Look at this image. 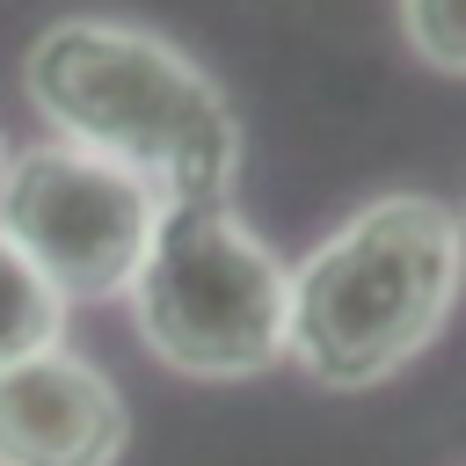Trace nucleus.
I'll return each instance as SVG.
<instances>
[{
	"label": "nucleus",
	"instance_id": "f257e3e1",
	"mask_svg": "<svg viewBox=\"0 0 466 466\" xmlns=\"http://www.w3.org/2000/svg\"><path fill=\"white\" fill-rule=\"evenodd\" d=\"M22 87L66 131V146L131 167L160 204L233 197L240 124L218 80L167 36L95 15L51 22L22 58Z\"/></svg>",
	"mask_w": 466,
	"mask_h": 466
},
{
	"label": "nucleus",
	"instance_id": "f03ea898",
	"mask_svg": "<svg viewBox=\"0 0 466 466\" xmlns=\"http://www.w3.org/2000/svg\"><path fill=\"white\" fill-rule=\"evenodd\" d=\"M459 277V218L437 197H379L291 269L284 357L328 393H371L437 342Z\"/></svg>",
	"mask_w": 466,
	"mask_h": 466
},
{
	"label": "nucleus",
	"instance_id": "7ed1b4c3",
	"mask_svg": "<svg viewBox=\"0 0 466 466\" xmlns=\"http://www.w3.org/2000/svg\"><path fill=\"white\" fill-rule=\"evenodd\" d=\"M124 299L146 350L182 379H255L284 357L291 269L233 211V197L160 204Z\"/></svg>",
	"mask_w": 466,
	"mask_h": 466
},
{
	"label": "nucleus",
	"instance_id": "20e7f679",
	"mask_svg": "<svg viewBox=\"0 0 466 466\" xmlns=\"http://www.w3.org/2000/svg\"><path fill=\"white\" fill-rule=\"evenodd\" d=\"M153 218H160V197L87 153V146H22L0 160V233L58 284V299H124L138 262H146V240H153Z\"/></svg>",
	"mask_w": 466,
	"mask_h": 466
},
{
	"label": "nucleus",
	"instance_id": "39448f33",
	"mask_svg": "<svg viewBox=\"0 0 466 466\" xmlns=\"http://www.w3.org/2000/svg\"><path fill=\"white\" fill-rule=\"evenodd\" d=\"M131 408L73 350H44L0 371V466H116Z\"/></svg>",
	"mask_w": 466,
	"mask_h": 466
},
{
	"label": "nucleus",
	"instance_id": "423d86ee",
	"mask_svg": "<svg viewBox=\"0 0 466 466\" xmlns=\"http://www.w3.org/2000/svg\"><path fill=\"white\" fill-rule=\"evenodd\" d=\"M58 335H66V299H58V284L0 233V371L22 364V357L58 350Z\"/></svg>",
	"mask_w": 466,
	"mask_h": 466
},
{
	"label": "nucleus",
	"instance_id": "0eeeda50",
	"mask_svg": "<svg viewBox=\"0 0 466 466\" xmlns=\"http://www.w3.org/2000/svg\"><path fill=\"white\" fill-rule=\"evenodd\" d=\"M400 36L422 66L466 80V0H400Z\"/></svg>",
	"mask_w": 466,
	"mask_h": 466
},
{
	"label": "nucleus",
	"instance_id": "6e6552de",
	"mask_svg": "<svg viewBox=\"0 0 466 466\" xmlns=\"http://www.w3.org/2000/svg\"><path fill=\"white\" fill-rule=\"evenodd\" d=\"M459 255H466V218H459Z\"/></svg>",
	"mask_w": 466,
	"mask_h": 466
},
{
	"label": "nucleus",
	"instance_id": "1a4fd4ad",
	"mask_svg": "<svg viewBox=\"0 0 466 466\" xmlns=\"http://www.w3.org/2000/svg\"><path fill=\"white\" fill-rule=\"evenodd\" d=\"M0 160H7V138H0Z\"/></svg>",
	"mask_w": 466,
	"mask_h": 466
}]
</instances>
